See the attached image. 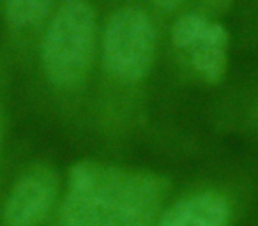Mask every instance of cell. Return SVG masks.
<instances>
[{
    "instance_id": "10",
    "label": "cell",
    "mask_w": 258,
    "mask_h": 226,
    "mask_svg": "<svg viewBox=\"0 0 258 226\" xmlns=\"http://www.w3.org/2000/svg\"><path fill=\"white\" fill-rule=\"evenodd\" d=\"M212 11H226L232 6L233 0H204Z\"/></svg>"
},
{
    "instance_id": "3",
    "label": "cell",
    "mask_w": 258,
    "mask_h": 226,
    "mask_svg": "<svg viewBox=\"0 0 258 226\" xmlns=\"http://www.w3.org/2000/svg\"><path fill=\"white\" fill-rule=\"evenodd\" d=\"M106 69L125 83H138L151 72L156 58V30L140 8H122L111 15L103 32Z\"/></svg>"
},
{
    "instance_id": "1",
    "label": "cell",
    "mask_w": 258,
    "mask_h": 226,
    "mask_svg": "<svg viewBox=\"0 0 258 226\" xmlns=\"http://www.w3.org/2000/svg\"><path fill=\"white\" fill-rule=\"evenodd\" d=\"M170 189L151 170L80 161L69 168L51 226H156Z\"/></svg>"
},
{
    "instance_id": "4",
    "label": "cell",
    "mask_w": 258,
    "mask_h": 226,
    "mask_svg": "<svg viewBox=\"0 0 258 226\" xmlns=\"http://www.w3.org/2000/svg\"><path fill=\"white\" fill-rule=\"evenodd\" d=\"M64 184L50 165L27 168L9 187L0 207V226H51Z\"/></svg>"
},
{
    "instance_id": "8",
    "label": "cell",
    "mask_w": 258,
    "mask_h": 226,
    "mask_svg": "<svg viewBox=\"0 0 258 226\" xmlns=\"http://www.w3.org/2000/svg\"><path fill=\"white\" fill-rule=\"evenodd\" d=\"M53 0H6V18L15 29H29L43 22Z\"/></svg>"
},
{
    "instance_id": "5",
    "label": "cell",
    "mask_w": 258,
    "mask_h": 226,
    "mask_svg": "<svg viewBox=\"0 0 258 226\" xmlns=\"http://www.w3.org/2000/svg\"><path fill=\"white\" fill-rule=\"evenodd\" d=\"M239 201L232 191L205 186L166 203L156 226H235Z\"/></svg>"
},
{
    "instance_id": "9",
    "label": "cell",
    "mask_w": 258,
    "mask_h": 226,
    "mask_svg": "<svg viewBox=\"0 0 258 226\" xmlns=\"http://www.w3.org/2000/svg\"><path fill=\"white\" fill-rule=\"evenodd\" d=\"M182 2L184 0H152V4H154L156 8L163 9V11H173V9L179 8Z\"/></svg>"
},
{
    "instance_id": "6",
    "label": "cell",
    "mask_w": 258,
    "mask_h": 226,
    "mask_svg": "<svg viewBox=\"0 0 258 226\" xmlns=\"http://www.w3.org/2000/svg\"><path fill=\"white\" fill-rule=\"evenodd\" d=\"M228 30L221 23L214 22L209 16L191 15L180 16L172 30V43L175 48L184 51H193L202 44H223L228 46Z\"/></svg>"
},
{
    "instance_id": "2",
    "label": "cell",
    "mask_w": 258,
    "mask_h": 226,
    "mask_svg": "<svg viewBox=\"0 0 258 226\" xmlns=\"http://www.w3.org/2000/svg\"><path fill=\"white\" fill-rule=\"evenodd\" d=\"M97 16L85 0H68L58 8L46 29L41 64L48 82L58 89L80 87L96 58Z\"/></svg>"
},
{
    "instance_id": "11",
    "label": "cell",
    "mask_w": 258,
    "mask_h": 226,
    "mask_svg": "<svg viewBox=\"0 0 258 226\" xmlns=\"http://www.w3.org/2000/svg\"><path fill=\"white\" fill-rule=\"evenodd\" d=\"M0 138H2V124H0Z\"/></svg>"
},
{
    "instance_id": "7",
    "label": "cell",
    "mask_w": 258,
    "mask_h": 226,
    "mask_svg": "<svg viewBox=\"0 0 258 226\" xmlns=\"http://www.w3.org/2000/svg\"><path fill=\"white\" fill-rule=\"evenodd\" d=\"M228 46L223 44H202L191 53V67L204 82L216 85L228 71Z\"/></svg>"
}]
</instances>
